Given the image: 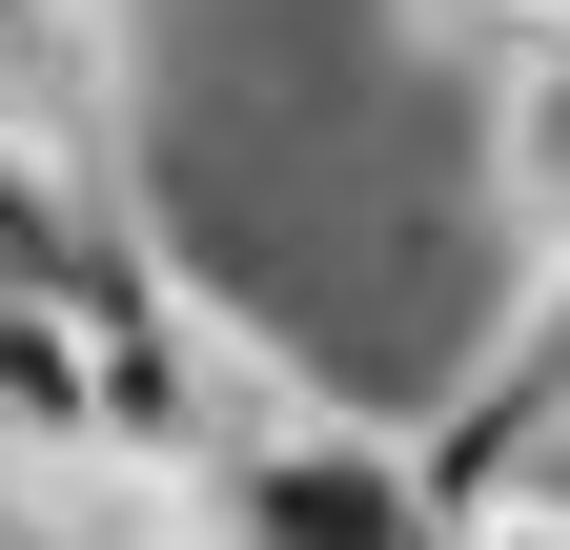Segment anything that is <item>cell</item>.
Returning a JSON list of instances; mask_svg holds the SVG:
<instances>
[{
	"mask_svg": "<svg viewBox=\"0 0 570 550\" xmlns=\"http://www.w3.org/2000/svg\"><path fill=\"white\" fill-rule=\"evenodd\" d=\"M469 184L510 204V245H530V265H570V41L489 61V122H469Z\"/></svg>",
	"mask_w": 570,
	"mask_h": 550,
	"instance_id": "cell-1",
	"label": "cell"
},
{
	"mask_svg": "<svg viewBox=\"0 0 570 550\" xmlns=\"http://www.w3.org/2000/svg\"><path fill=\"white\" fill-rule=\"evenodd\" d=\"M82 245H102V164L41 144V122H0V286H61Z\"/></svg>",
	"mask_w": 570,
	"mask_h": 550,
	"instance_id": "cell-2",
	"label": "cell"
},
{
	"mask_svg": "<svg viewBox=\"0 0 570 550\" xmlns=\"http://www.w3.org/2000/svg\"><path fill=\"white\" fill-rule=\"evenodd\" d=\"M428 41H469V61H530V41H570V0H407Z\"/></svg>",
	"mask_w": 570,
	"mask_h": 550,
	"instance_id": "cell-3",
	"label": "cell"
},
{
	"mask_svg": "<svg viewBox=\"0 0 570 550\" xmlns=\"http://www.w3.org/2000/svg\"><path fill=\"white\" fill-rule=\"evenodd\" d=\"M469 550H570V469H530V490H489V510H469Z\"/></svg>",
	"mask_w": 570,
	"mask_h": 550,
	"instance_id": "cell-4",
	"label": "cell"
},
{
	"mask_svg": "<svg viewBox=\"0 0 570 550\" xmlns=\"http://www.w3.org/2000/svg\"><path fill=\"white\" fill-rule=\"evenodd\" d=\"M61 21H142V0H61Z\"/></svg>",
	"mask_w": 570,
	"mask_h": 550,
	"instance_id": "cell-5",
	"label": "cell"
}]
</instances>
